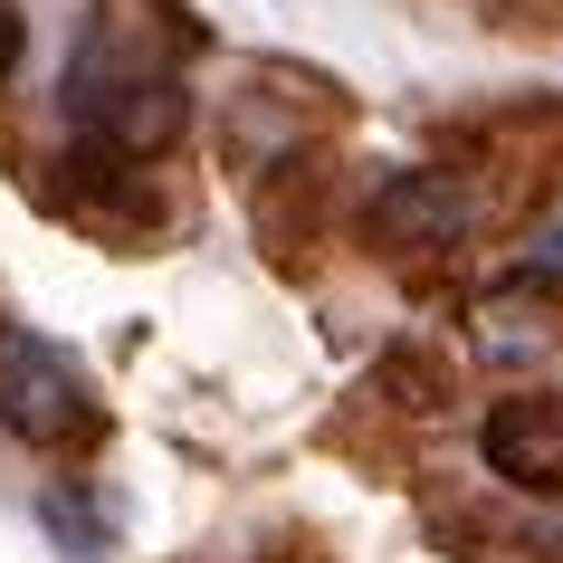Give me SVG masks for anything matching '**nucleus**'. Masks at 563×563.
Masks as SVG:
<instances>
[{"instance_id": "nucleus-1", "label": "nucleus", "mask_w": 563, "mask_h": 563, "mask_svg": "<svg viewBox=\"0 0 563 563\" xmlns=\"http://www.w3.org/2000/svg\"><path fill=\"white\" fill-rule=\"evenodd\" d=\"M181 58H191V30H181L173 0H96L77 48H67V124L87 134L96 153H124L144 163L181 134L191 96H181Z\"/></svg>"}, {"instance_id": "nucleus-2", "label": "nucleus", "mask_w": 563, "mask_h": 563, "mask_svg": "<svg viewBox=\"0 0 563 563\" xmlns=\"http://www.w3.org/2000/svg\"><path fill=\"white\" fill-rule=\"evenodd\" d=\"M0 430L30 449H87L96 440V391L67 344L30 325H0Z\"/></svg>"}, {"instance_id": "nucleus-3", "label": "nucleus", "mask_w": 563, "mask_h": 563, "mask_svg": "<svg viewBox=\"0 0 563 563\" xmlns=\"http://www.w3.org/2000/svg\"><path fill=\"white\" fill-rule=\"evenodd\" d=\"M477 459L506 487H526V497H563V391H516V401H497L487 430H477Z\"/></svg>"}, {"instance_id": "nucleus-4", "label": "nucleus", "mask_w": 563, "mask_h": 563, "mask_svg": "<svg viewBox=\"0 0 563 563\" xmlns=\"http://www.w3.org/2000/svg\"><path fill=\"white\" fill-rule=\"evenodd\" d=\"M468 220H477V201L449 173H391L383 201H373V249H391V258H440V249L468 239Z\"/></svg>"}, {"instance_id": "nucleus-5", "label": "nucleus", "mask_w": 563, "mask_h": 563, "mask_svg": "<svg viewBox=\"0 0 563 563\" xmlns=\"http://www.w3.org/2000/svg\"><path fill=\"white\" fill-rule=\"evenodd\" d=\"M38 526L58 534L67 554H106V544H115V526H106V506L67 497V487H48V497H38Z\"/></svg>"}, {"instance_id": "nucleus-6", "label": "nucleus", "mask_w": 563, "mask_h": 563, "mask_svg": "<svg viewBox=\"0 0 563 563\" xmlns=\"http://www.w3.org/2000/svg\"><path fill=\"white\" fill-rule=\"evenodd\" d=\"M20 38H30V30H20V0H0V77L20 67Z\"/></svg>"}, {"instance_id": "nucleus-7", "label": "nucleus", "mask_w": 563, "mask_h": 563, "mask_svg": "<svg viewBox=\"0 0 563 563\" xmlns=\"http://www.w3.org/2000/svg\"><path fill=\"white\" fill-rule=\"evenodd\" d=\"M544 267H563V220H554V230H544Z\"/></svg>"}]
</instances>
